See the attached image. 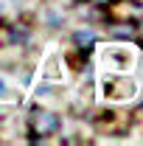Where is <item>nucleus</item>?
<instances>
[{
	"mask_svg": "<svg viewBox=\"0 0 143 146\" xmlns=\"http://www.w3.org/2000/svg\"><path fill=\"white\" fill-rule=\"evenodd\" d=\"M31 124H34L36 135H51V132H56V127H59V118H56L54 112H48V110H36L34 118H31Z\"/></svg>",
	"mask_w": 143,
	"mask_h": 146,
	"instance_id": "f257e3e1",
	"label": "nucleus"
},
{
	"mask_svg": "<svg viewBox=\"0 0 143 146\" xmlns=\"http://www.w3.org/2000/svg\"><path fill=\"white\" fill-rule=\"evenodd\" d=\"M93 42H95L93 31H76V45H81V48H90Z\"/></svg>",
	"mask_w": 143,
	"mask_h": 146,
	"instance_id": "f03ea898",
	"label": "nucleus"
},
{
	"mask_svg": "<svg viewBox=\"0 0 143 146\" xmlns=\"http://www.w3.org/2000/svg\"><path fill=\"white\" fill-rule=\"evenodd\" d=\"M115 36H132V28H115Z\"/></svg>",
	"mask_w": 143,
	"mask_h": 146,
	"instance_id": "7ed1b4c3",
	"label": "nucleus"
},
{
	"mask_svg": "<svg viewBox=\"0 0 143 146\" xmlns=\"http://www.w3.org/2000/svg\"><path fill=\"white\" fill-rule=\"evenodd\" d=\"M3 90H6V84H3V82H0V93H3Z\"/></svg>",
	"mask_w": 143,
	"mask_h": 146,
	"instance_id": "20e7f679",
	"label": "nucleus"
},
{
	"mask_svg": "<svg viewBox=\"0 0 143 146\" xmlns=\"http://www.w3.org/2000/svg\"><path fill=\"white\" fill-rule=\"evenodd\" d=\"M98 3H107V0H98Z\"/></svg>",
	"mask_w": 143,
	"mask_h": 146,
	"instance_id": "39448f33",
	"label": "nucleus"
}]
</instances>
